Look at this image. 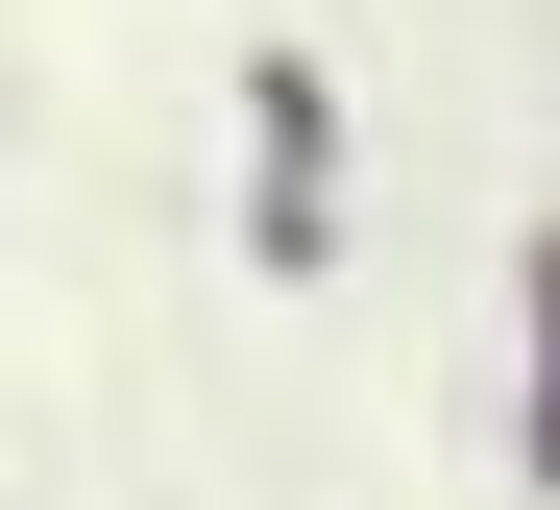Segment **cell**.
<instances>
[{
	"label": "cell",
	"mask_w": 560,
	"mask_h": 510,
	"mask_svg": "<svg viewBox=\"0 0 560 510\" xmlns=\"http://www.w3.org/2000/svg\"><path fill=\"white\" fill-rule=\"evenodd\" d=\"M536 292H560V268H536ZM536 438H560V341H536Z\"/></svg>",
	"instance_id": "obj_1"
}]
</instances>
